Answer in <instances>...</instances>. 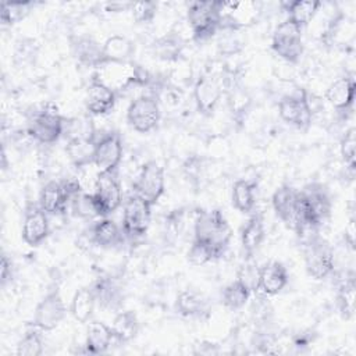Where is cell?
<instances>
[{"instance_id":"cell-1","label":"cell","mask_w":356,"mask_h":356,"mask_svg":"<svg viewBox=\"0 0 356 356\" xmlns=\"http://www.w3.org/2000/svg\"><path fill=\"white\" fill-rule=\"evenodd\" d=\"M193 236V239L211 245L217 256L221 257L228 249L232 238V229L220 209L200 210L195 220Z\"/></svg>"},{"instance_id":"cell-2","label":"cell","mask_w":356,"mask_h":356,"mask_svg":"<svg viewBox=\"0 0 356 356\" xmlns=\"http://www.w3.org/2000/svg\"><path fill=\"white\" fill-rule=\"evenodd\" d=\"M95 75L110 86L117 96L131 90L132 88L146 86L150 82V75L147 71L132 61L104 64L103 67L97 68Z\"/></svg>"},{"instance_id":"cell-3","label":"cell","mask_w":356,"mask_h":356,"mask_svg":"<svg viewBox=\"0 0 356 356\" xmlns=\"http://www.w3.org/2000/svg\"><path fill=\"white\" fill-rule=\"evenodd\" d=\"M220 0H197L188 6V24L196 42H206L220 31Z\"/></svg>"},{"instance_id":"cell-4","label":"cell","mask_w":356,"mask_h":356,"mask_svg":"<svg viewBox=\"0 0 356 356\" xmlns=\"http://www.w3.org/2000/svg\"><path fill=\"white\" fill-rule=\"evenodd\" d=\"M64 124L65 118L57 111V107L49 103L32 113L25 129L33 142L51 145L64 135Z\"/></svg>"},{"instance_id":"cell-5","label":"cell","mask_w":356,"mask_h":356,"mask_svg":"<svg viewBox=\"0 0 356 356\" xmlns=\"http://www.w3.org/2000/svg\"><path fill=\"white\" fill-rule=\"evenodd\" d=\"M303 259L305 268L313 280H324L334 273V249L318 235L303 242Z\"/></svg>"},{"instance_id":"cell-6","label":"cell","mask_w":356,"mask_h":356,"mask_svg":"<svg viewBox=\"0 0 356 356\" xmlns=\"http://www.w3.org/2000/svg\"><path fill=\"white\" fill-rule=\"evenodd\" d=\"M160 118V103L154 93H143L135 97L127 108V122L139 134L154 131L159 127Z\"/></svg>"},{"instance_id":"cell-7","label":"cell","mask_w":356,"mask_h":356,"mask_svg":"<svg viewBox=\"0 0 356 356\" xmlns=\"http://www.w3.org/2000/svg\"><path fill=\"white\" fill-rule=\"evenodd\" d=\"M97 217H108L122 204V186L117 171L99 172L92 193Z\"/></svg>"},{"instance_id":"cell-8","label":"cell","mask_w":356,"mask_h":356,"mask_svg":"<svg viewBox=\"0 0 356 356\" xmlns=\"http://www.w3.org/2000/svg\"><path fill=\"white\" fill-rule=\"evenodd\" d=\"M152 207L146 200L134 192L128 195L122 204V232L124 236L135 241L142 238L150 225Z\"/></svg>"},{"instance_id":"cell-9","label":"cell","mask_w":356,"mask_h":356,"mask_svg":"<svg viewBox=\"0 0 356 356\" xmlns=\"http://www.w3.org/2000/svg\"><path fill=\"white\" fill-rule=\"evenodd\" d=\"M220 31L238 32L248 28L261 15L259 1H221L220 0Z\"/></svg>"},{"instance_id":"cell-10","label":"cell","mask_w":356,"mask_h":356,"mask_svg":"<svg viewBox=\"0 0 356 356\" xmlns=\"http://www.w3.org/2000/svg\"><path fill=\"white\" fill-rule=\"evenodd\" d=\"M273 51L289 64H296L305 50L302 40V28L289 21L284 19L273 32L271 38Z\"/></svg>"},{"instance_id":"cell-11","label":"cell","mask_w":356,"mask_h":356,"mask_svg":"<svg viewBox=\"0 0 356 356\" xmlns=\"http://www.w3.org/2000/svg\"><path fill=\"white\" fill-rule=\"evenodd\" d=\"M278 115L288 125L299 131H307L312 125L313 108L306 90L299 89L296 93L282 96L278 102Z\"/></svg>"},{"instance_id":"cell-12","label":"cell","mask_w":356,"mask_h":356,"mask_svg":"<svg viewBox=\"0 0 356 356\" xmlns=\"http://www.w3.org/2000/svg\"><path fill=\"white\" fill-rule=\"evenodd\" d=\"M165 191L164 168L156 161L149 160L142 167L132 185V192L154 206Z\"/></svg>"},{"instance_id":"cell-13","label":"cell","mask_w":356,"mask_h":356,"mask_svg":"<svg viewBox=\"0 0 356 356\" xmlns=\"http://www.w3.org/2000/svg\"><path fill=\"white\" fill-rule=\"evenodd\" d=\"M122 139L117 131H108L96 138L93 165L99 172L117 171L122 160Z\"/></svg>"},{"instance_id":"cell-14","label":"cell","mask_w":356,"mask_h":356,"mask_svg":"<svg viewBox=\"0 0 356 356\" xmlns=\"http://www.w3.org/2000/svg\"><path fill=\"white\" fill-rule=\"evenodd\" d=\"M67 314L63 296L57 288L50 289L36 305L31 325L40 328L42 331L54 330Z\"/></svg>"},{"instance_id":"cell-15","label":"cell","mask_w":356,"mask_h":356,"mask_svg":"<svg viewBox=\"0 0 356 356\" xmlns=\"http://www.w3.org/2000/svg\"><path fill=\"white\" fill-rule=\"evenodd\" d=\"M222 85L220 79L210 74L200 75L193 85V100L196 110L203 117H211L221 100Z\"/></svg>"},{"instance_id":"cell-16","label":"cell","mask_w":356,"mask_h":356,"mask_svg":"<svg viewBox=\"0 0 356 356\" xmlns=\"http://www.w3.org/2000/svg\"><path fill=\"white\" fill-rule=\"evenodd\" d=\"M50 234L49 214L42 210L39 204L28 203L24 213L21 236L22 241L35 248L39 246Z\"/></svg>"},{"instance_id":"cell-17","label":"cell","mask_w":356,"mask_h":356,"mask_svg":"<svg viewBox=\"0 0 356 356\" xmlns=\"http://www.w3.org/2000/svg\"><path fill=\"white\" fill-rule=\"evenodd\" d=\"M115 102V92L93 74L85 95L86 111L90 115H106L114 108Z\"/></svg>"},{"instance_id":"cell-18","label":"cell","mask_w":356,"mask_h":356,"mask_svg":"<svg viewBox=\"0 0 356 356\" xmlns=\"http://www.w3.org/2000/svg\"><path fill=\"white\" fill-rule=\"evenodd\" d=\"M289 275L286 267L278 261L271 260L259 267L257 291L264 296H275L288 285Z\"/></svg>"},{"instance_id":"cell-19","label":"cell","mask_w":356,"mask_h":356,"mask_svg":"<svg viewBox=\"0 0 356 356\" xmlns=\"http://www.w3.org/2000/svg\"><path fill=\"white\" fill-rule=\"evenodd\" d=\"M271 204L275 216L291 229L295 228L296 221V206H298V189L289 184L278 186L273 196Z\"/></svg>"},{"instance_id":"cell-20","label":"cell","mask_w":356,"mask_h":356,"mask_svg":"<svg viewBox=\"0 0 356 356\" xmlns=\"http://www.w3.org/2000/svg\"><path fill=\"white\" fill-rule=\"evenodd\" d=\"M356 82L353 76H341L331 82L325 89V100L338 113L348 111L355 100Z\"/></svg>"},{"instance_id":"cell-21","label":"cell","mask_w":356,"mask_h":356,"mask_svg":"<svg viewBox=\"0 0 356 356\" xmlns=\"http://www.w3.org/2000/svg\"><path fill=\"white\" fill-rule=\"evenodd\" d=\"M38 204L49 216H63L68 211V197L61 181L46 182L39 193Z\"/></svg>"},{"instance_id":"cell-22","label":"cell","mask_w":356,"mask_h":356,"mask_svg":"<svg viewBox=\"0 0 356 356\" xmlns=\"http://www.w3.org/2000/svg\"><path fill=\"white\" fill-rule=\"evenodd\" d=\"M266 238V228L261 214L253 213L241 229V246L245 259H253Z\"/></svg>"},{"instance_id":"cell-23","label":"cell","mask_w":356,"mask_h":356,"mask_svg":"<svg viewBox=\"0 0 356 356\" xmlns=\"http://www.w3.org/2000/svg\"><path fill=\"white\" fill-rule=\"evenodd\" d=\"M113 341L114 337L108 324L99 320H90L86 328L83 352L90 355H102L107 352Z\"/></svg>"},{"instance_id":"cell-24","label":"cell","mask_w":356,"mask_h":356,"mask_svg":"<svg viewBox=\"0 0 356 356\" xmlns=\"http://www.w3.org/2000/svg\"><path fill=\"white\" fill-rule=\"evenodd\" d=\"M72 54L79 64L92 68L103 65V44L90 36H78L72 40Z\"/></svg>"},{"instance_id":"cell-25","label":"cell","mask_w":356,"mask_h":356,"mask_svg":"<svg viewBox=\"0 0 356 356\" xmlns=\"http://www.w3.org/2000/svg\"><path fill=\"white\" fill-rule=\"evenodd\" d=\"M96 138L97 134L92 136H78L67 139L65 153L74 167L83 168L93 164Z\"/></svg>"},{"instance_id":"cell-26","label":"cell","mask_w":356,"mask_h":356,"mask_svg":"<svg viewBox=\"0 0 356 356\" xmlns=\"http://www.w3.org/2000/svg\"><path fill=\"white\" fill-rule=\"evenodd\" d=\"M89 229L93 245L103 249H110L120 245L124 236L122 228H120L117 222L108 217L99 218L89 227Z\"/></svg>"},{"instance_id":"cell-27","label":"cell","mask_w":356,"mask_h":356,"mask_svg":"<svg viewBox=\"0 0 356 356\" xmlns=\"http://www.w3.org/2000/svg\"><path fill=\"white\" fill-rule=\"evenodd\" d=\"M96 296V303L108 310H117L122 303V291L110 277H100L90 284Z\"/></svg>"},{"instance_id":"cell-28","label":"cell","mask_w":356,"mask_h":356,"mask_svg":"<svg viewBox=\"0 0 356 356\" xmlns=\"http://www.w3.org/2000/svg\"><path fill=\"white\" fill-rule=\"evenodd\" d=\"M134 51H135V46L132 40H129L124 35H118V33L111 35L103 43V65L110 63L131 61Z\"/></svg>"},{"instance_id":"cell-29","label":"cell","mask_w":356,"mask_h":356,"mask_svg":"<svg viewBox=\"0 0 356 356\" xmlns=\"http://www.w3.org/2000/svg\"><path fill=\"white\" fill-rule=\"evenodd\" d=\"M281 6L288 14L286 18L303 29L316 17L318 10L323 7V3L318 0H293L282 3Z\"/></svg>"},{"instance_id":"cell-30","label":"cell","mask_w":356,"mask_h":356,"mask_svg":"<svg viewBox=\"0 0 356 356\" xmlns=\"http://www.w3.org/2000/svg\"><path fill=\"white\" fill-rule=\"evenodd\" d=\"M257 182L252 179H238L234 182L231 189L232 206L243 214L253 211L256 204Z\"/></svg>"},{"instance_id":"cell-31","label":"cell","mask_w":356,"mask_h":356,"mask_svg":"<svg viewBox=\"0 0 356 356\" xmlns=\"http://www.w3.org/2000/svg\"><path fill=\"white\" fill-rule=\"evenodd\" d=\"M96 296L93 293V289L90 285L82 286L75 291L72 299H71V306L70 312L72 317L81 323V324H88L92 317L93 312L96 307Z\"/></svg>"},{"instance_id":"cell-32","label":"cell","mask_w":356,"mask_h":356,"mask_svg":"<svg viewBox=\"0 0 356 356\" xmlns=\"http://www.w3.org/2000/svg\"><path fill=\"white\" fill-rule=\"evenodd\" d=\"M110 327L114 341L118 343H127L138 335L139 320L132 310H121L114 316Z\"/></svg>"},{"instance_id":"cell-33","label":"cell","mask_w":356,"mask_h":356,"mask_svg":"<svg viewBox=\"0 0 356 356\" xmlns=\"http://www.w3.org/2000/svg\"><path fill=\"white\" fill-rule=\"evenodd\" d=\"M355 299H356V281L355 273L350 271L339 280L337 288V306L339 314L345 320H350L355 316Z\"/></svg>"},{"instance_id":"cell-34","label":"cell","mask_w":356,"mask_h":356,"mask_svg":"<svg viewBox=\"0 0 356 356\" xmlns=\"http://www.w3.org/2000/svg\"><path fill=\"white\" fill-rule=\"evenodd\" d=\"M174 307L182 317H200L207 310V302L199 292L193 289H184L177 295Z\"/></svg>"},{"instance_id":"cell-35","label":"cell","mask_w":356,"mask_h":356,"mask_svg":"<svg viewBox=\"0 0 356 356\" xmlns=\"http://www.w3.org/2000/svg\"><path fill=\"white\" fill-rule=\"evenodd\" d=\"M252 293L253 292L246 285H243L239 280H234L227 286H224L221 292V302L228 310L236 312L245 307Z\"/></svg>"},{"instance_id":"cell-36","label":"cell","mask_w":356,"mask_h":356,"mask_svg":"<svg viewBox=\"0 0 356 356\" xmlns=\"http://www.w3.org/2000/svg\"><path fill=\"white\" fill-rule=\"evenodd\" d=\"M35 7V1H1L0 21L3 25H14L22 21Z\"/></svg>"},{"instance_id":"cell-37","label":"cell","mask_w":356,"mask_h":356,"mask_svg":"<svg viewBox=\"0 0 356 356\" xmlns=\"http://www.w3.org/2000/svg\"><path fill=\"white\" fill-rule=\"evenodd\" d=\"M42 330L31 325V328L22 335L17 343L18 356H40L43 353V337Z\"/></svg>"},{"instance_id":"cell-38","label":"cell","mask_w":356,"mask_h":356,"mask_svg":"<svg viewBox=\"0 0 356 356\" xmlns=\"http://www.w3.org/2000/svg\"><path fill=\"white\" fill-rule=\"evenodd\" d=\"M68 211H71L72 216L79 218L97 217L92 193H86L82 189L74 193L68 200Z\"/></svg>"},{"instance_id":"cell-39","label":"cell","mask_w":356,"mask_h":356,"mask_svg":"<svg viewBox=\"0 0 356 356\" xmlns=\"http://www.w3.org/2000/svg\"><path fill=\"white\" fill-rule=\"evenodd\" d=\"M216 259H218V256L211 245H209L203 241H199V239L192 241V243L188 249V253H186V260L189 261V264L199 267V266H204Z\"/></svg>"},{"instance_id":"cell-40","label":"cell","mask_w":356,"mask_h":356,"mask_svg":"<svg viewBox=\"0 0 356 356\" xmlns=\"http://www.w3.org/2000/svg\"><path fill=\"white\" fill-rule=\"evenodd\" d=\"M339 152L343 163L353 171L356 164V129L353 127L343 134L339 143Z\"/></svg>"},{"instance_id":"cell-41","label":"cell","mask_w":356,"mask_h":356,"mask_svg":"<svg viewBox=\"0 0 356 356\" xmlns=\"http://www.w3.org/2000/svg\"><path fill=\"white\" fill-rule=\"evenodd\" d=\"M132 18L136 24H149L154 19L157 13V3L156 1H135L131 7Z\"/></svg>"},{"instance_id":"cell-42","label":"cell","mask_w":356,"mask_h":356,"mask_svg":"<svg viewBox=\"0 0 356 356\" xmlns=\"http://www.w3.org/2000/svg\"><path fill=\"white\" fill-rule=\"evenodd\" d=\"M236 280H239L243 285H246L252 292L257 291L259 267L254 264L253 259H245V263L238 270Z\"/></svg>"},{"instance_id":"cell-43","label":"cell","mask_w":356,"mask_h":356,"mask_svg":"<svg viewBox=\"0 0 356 356\" xmlns=\"http://www.w3.org/2000/svg\"><path fill=\"white\" fill-rule=\"evenodd\" d=\"M14 270H13V261L7 254H1V261H0V282L1 286H6L7 282L13 280Z\"/></svg>"},{"instance_id":"cell-44","label":"cell","mask_w":356,"mask_h":356,"mask_svg":"<svg viewBox=\"0 0 356 356\" xmlns=\"http://www.w3.org/2000/svg\"><path fill=\"white\" fill-rule=\"evenodd\" d=\"M345 243L350 250H355V243H356V228H355V217H350L343 232Z\"/></svg>"},{"instance_id":"cell-45","label":"cell","mask_w":356,"mask_h":356,"mask_svg":"<svg viewBox=\"0 0 356 356\" xmlns=\"http://www.w3.org/2000/svg\"><path fill=\"white\" fill-rule=\"evenodd\" d=\"M134 1H107L104 4V10L108 13H122L129 11Z\"/></svg>"}]
</instances>
